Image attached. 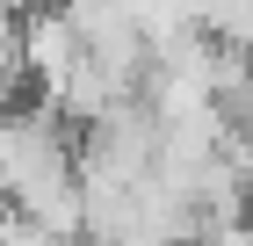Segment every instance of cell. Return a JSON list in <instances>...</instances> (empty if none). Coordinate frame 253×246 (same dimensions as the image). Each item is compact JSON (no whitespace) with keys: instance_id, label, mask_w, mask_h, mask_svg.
<instances>
[{"instance_id":"1","label":"cell","mask_w":253,"mask_h":246,"mask_svg":"<svg viewBox=\"0 0 253 246\" xmlns=\"http://www.w3.org/2000/svg\"><path fill=\"white\" fill-rule=\"evenodd\" d=\"M15 51H22V73L51 95V87L73 73V58L87 51V44H80V29L65 22V7L43 0V7H22V15H15Z\"/></svg>"},{"instance_id":"3","label":"cell","mask_w":253,"mask_h":246,"mask_svg":"<svg viewBox=\"0 0 253 246\" xmlns=\"http://www.w3.org/2000/svg\"><path fill=\"white\" fill-rule=\"evenodd\" d=\"M22 7H43V0H15V15H22Z\"/></svg>"},{"instance_id":"2","label":"cell","mask_w":253,"mask_h":246,"mask_svg":"<svg viewBox=\"0 0 253 246\" xmlns=\"http://www.w3.org/2000/svg\"><path fill=\"white\" fill-rule=\"evenodd\" d=\"M7 29H15V0H0V37H7Z\"/></svg>"}]
</instances>
